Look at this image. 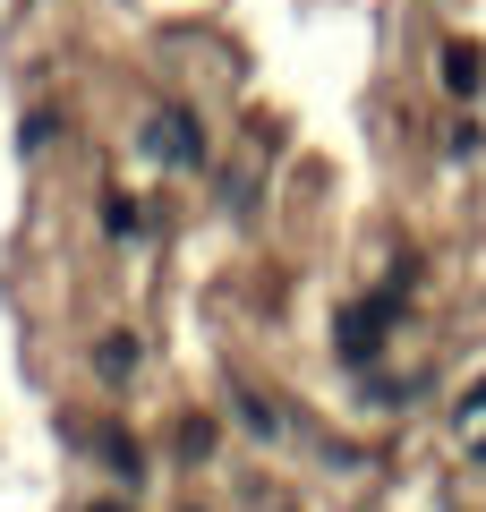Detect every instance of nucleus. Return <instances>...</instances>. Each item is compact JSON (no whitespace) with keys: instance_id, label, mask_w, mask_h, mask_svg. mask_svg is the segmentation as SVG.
Here are the masks:
<instances>
[{"instance_id":"obj_1","label":"nucleus","mask_w":486,"mask_h":512,"mask_svg":"<svg viewBox=\"0 0 486 512\" xmlns=\"http://www.w3.org/2000/svg\"><path fill=\"white\" fill-rule=\"evenodd\" d=\"M478 69H486V60L469 52V43H452V52H444V86L452 94H478Z\"/></svg>"}]
</instances>
